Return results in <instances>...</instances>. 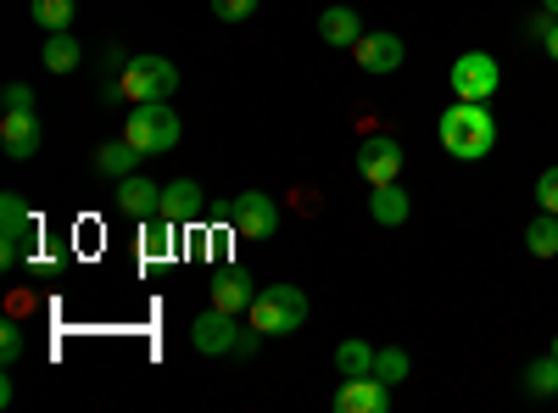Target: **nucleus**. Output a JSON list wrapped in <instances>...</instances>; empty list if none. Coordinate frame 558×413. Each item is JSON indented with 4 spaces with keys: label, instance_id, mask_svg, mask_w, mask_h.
<instances>
[{
    "label": "nucleus",
    "instance_id": "obj_1",
    "mask_svg": "<svg viewBox=\"0 0 558 413\" xmlns=\"http://www.w3.org/2000/svg\"><path fill=\"white\" fill-rule=\"evenodd\" d=\"M436 134H441V151H447V157L481 162V157H492V146H497V118L486 112V101H452V107L441 112Z\"/></svg>",
    "mask_w": 558,
    "mask_h": 413
},
{
    "label": "nucleus",
    "instance_id": "obj_2",
    "mask_svg": "<svg viewBox=\"0 0 558 413\" xmlns=\"http://www.w3.org/2000/svg\"><path fill=\"white\" fill-rule=\"evenodd\" d=\"M179 112L168 107V101H146V107H134L129 118H123V141L140 151V157H162V151H173L179 146Z\"/></svg>",
    "mask_w": 558,
    "mask_h": 413
},
{
    "label": "nucleus",
    "instance_id": "obj_3",
    "mask_svg": "<svg viewBox=\"0 0 558 413\" xmlns=\"http://www.w3.org/2000/svg\"><path fill=\"white\" fill-rule=\"evenodd\" d=\"M252 325L263 336H296L307 325V296L302 286H263L252 302Z\"/></svg>",
    "mask_w": 558,
    "mask_h": 413
},
{
    "label": "nucleus",
    "instance_id": "obj_4",
    "mask_svg": "<svg viewBox=\"0 0 558 413\" xmlns=\"http://www.w3.org/2000/svg\"><path fill=\"white\" fill-rule=\"evenodd\" d=\"M173 89H179V68L168 57H134L118 78V96H129L134 107H146V101H173Z\"/></svg>",
    "mask_w": 558,
    "mask_h": 413
},
{
    "label": "nucleus",
    "instance_id": "obj_5",
    "mask_svg": "<svg viewBox=\"0 0 558 413\" xmlns=\"http://www.w3.org/2000/svg\"><path fill=\"white\" fill-rule=\"evenodd\" d=\"M447 84H452V101H492L497 89H502V68L486 51H463L447 68Z\"/></svg>",
    "mask_w": 558,
    "mask_h": 413
},
{
    "label": "nucleus",
    "instance_id": "obj_6",
    "mask_svg": "<svg viewBox=\"0 0 558 413\" xmlns=\"http://www.w3.org/2000/svg\"><path fill=\"white\" fill-rule=\"evenodd\" d=\"M28 241H34V212L17 191L0 196V268H17L28 257Z\"/></svg>",
    "mask_w": 558,
    "mask_h": 413
},
{
    "label": "nucleus",
    "instance_id": "obj_7",
    "mask_svg": "<svg viewBox=\"0 0 558 413\" xmlns=\"http://www.w3.org/2000/svg\"><path fill=\"white\" fill-rule=\"evenodd\" d=\"M229 229H235L241 241H274V229H279V207H274V196H263V191H241L235 202H229Z\"/></svg>",
    "mask_w": 558,
    "mask_h": 413
},
{
    "label": "nucleus",
    "instance_id": "obj_8",
    "mask_svg": "<svg viewBox=\"0 0 558 413\" xmlns=\"http://www.w3.org/2000/svg\"><path fill=\"white\" fill-rule=\"evenodd\" d=\"M352 162H357V173L368 179V191H375V185H391V179L402 173V146L391 141V134H368Z\"/></svg>",
    "mask_w": 558,
    "mask_h": 413
},
{
    "label": "nucleus",
    "instance_id": "obj_9",
    "mask_svg": "<svg viewBox=\"0 0 558 413\" xmlns=\"http://www.w3.org/2000/svg\"><path fill=\"white\" fill-rule=\"evenodd\" d=\"M402 57H408V45H402L391 28H368V34L352 45V62H357L363 73H397Z\"/></svg>",
    "mask_w": 558,
    "mask_h": 413
},
{
    "label": "nucleus",
    "instance_id": "obj_10",
    "mask_svg": "<svg viewBox=\"0 0 558 413\" xmlns=\"http://www.w3.org/2000/svg\"><path fill=\"white\" fill-rule=\"evenodd\" d=\"M39 118H34V107H7L0 112V146H7V157H17V162H28L34 151H39Z\"/></svg>",
    "mask_w": 558,
    "mask_h": 413
},
{
    "label": "nucleus",
    "instance_id": "obj_11",
    "mask_svg": "<svg viewBox=\"0 0 558 413\" xmlns=\"http://www.w3.org/2000/svg\"><path fill=\"white\" fill-rule=\"evenodd\" d=\"M191 341H196V352H207V357H223V352H235V341H241V325H235V313H223V307H207L196 325H191Z\"/></svg>",
    "mask_w": 558,
    "mask_h": 413
},
{
    "label": "nucleus",
    "instance_id": "obj_12",
    "mask_svg": "<svg viewBox=\"0 0 558 413\" xmlns=\"http://www.w3.org/2000/svg\"><path fill=\"white\" fill-rule=\"evenodd\" d=\"M391 408V386L380 375H352L336 391V413H386Z\"/></svg>",
    "mask_w": 558,
    "mask_h": 413
},
{
    "label": "nucleus",
    "instance_id": "obj_13",
    "mask_svg": "<svg viewBox=\"0 0 558 413\" xmlns=\"http://www.w3.org/2000/svg\"><path fill=\"white\" fill-rule=\"evenodd\" d=\"M112 207L123 218H151V212H162V185H157V179H146V173H129V179H118Z\"/></svg>",
    "mask_w": 558,
    "mask_h": 413
},
{
    "label": "nucleus",
    "instance_id": "obj_14",
    "mask_svg": "<svg viewBox=\"0 0 558 413\" xmlns=\"http://www.w3.org/2000/svg\"><path fill=\"white\" fill-rule=\"evenodd\" d=\"M252 302H257V280L246 268H218L213 274V307H223V313H252Z\"/></svg>",
    "mask_w": 558,
    "mask_h": 413
},
{
    "label": "nucleus",
    "instance_id": "obj_15",
    "mask_svg": "<svg viewBox=\"0 0 558 413\" xmlns=\"http://www.w3.org/2000/svg\"><path fill=\"white\" fill-rule=\"evenodd\" d=\"M363 34H368V28H363V17H357L352 7H324V12H318V39L336 45V51H352Z\"/></svg>",
    "mask_w": 558,
    "mask_h": 413
},
{
    "label": "nucleus",
    "instance_id": "obj_16",
    "mask_svg": "<svg viewBox=\"0 0 558 413\" xmlns=\"http://www.w3.org/2000/svg\"><path fill=\"white\" fill-rule=\"evenodd\" d=\"M162 212L173 223H196L202 218V185H196V179H168V185H162Z\"/></svg>",
    "mask_w": 558,
    "mask_h": 413
},
{
    "label": "nucleus",
    "instance_id": "obj_17",
    "mask_svg": "<svg viewBox=\"0 0 558 413\" xmlns=\"http://www.w3.org/2000/svg\"><path fill=\"white\" fill-rule=\"evenodd\" d=\"M173 246H179V223H173L168 212H151V218H140V252H146L151 263L173 257Z\"/></svg>",
    "mask_w": 558,
    "mask_h": 413
},
{
    "label": "nucleus",
    "instance_id": "obj_18",
    "mask_svg": "<svg viewBox=\"0 0 558 413\" xmlns=\"http://www.w3.org/2000/svg\"><path fill=\"white\" fill-rule=\"evenodd\" d=\"M408 212H413V202H408V191L397 185V179H391V185L368 191V218H375V223L397 229V223H408Z\"/></svg>",
    "mask_w": 558,
    "mask_h": 413
},
{
    "label": "nucleus",
    "instance_id": "obj_19",
    "mask_svg": "<svg viewBox=\"0 0 558 413\" xmlns=\"http://www.w3.org/2000/svg\"><path fill=\"white\" fill-rule=\"evenodd\" d=\"M134 168H140V151H134L129 141H107V146L96 151V173H107L112 185H118V179H129Z\"/></svg>",
    "mask_w": 558,
    "mask_h": 413
},
{
    "label": "nucleus",
    "instance_id": "obj_20",
    "mask_svg": "<svg viewBox=\"0 0 558 413\" xmlns=\"http://www.w3.org/2000/svg\"><path fill=\"white\" fill-rule=\"evenodd\" d=\"M39 62L45 68H51V73H73L78 62H84V51H78V39L62 28V34H51V39H45V51H39Z\"/></svg>",
    "mask_w": 558,
    "mask_h": 413
},
{
    "label": "nucleus",
    "instance_id": "obj_21",
    "mask_svg": "<svg viewBox=\"0 0 558 413\" xmlns=\"http://www.w3.org/2000/svg\"><path fill=\"white\" fill-rule=\"evenodd\" d=\"M525 252L531 257H558V212H536L525 223Z\"/></svg>",
    "mask_w": 558,
    "mask_h": 413
},
{
    "label": "nucleus",
    "instance_id": "obj_22",
    "mask_svg": "<svg viewBox=\"0 0 558 413\" xmlns=\"http://www.w3.org/2000/svg\"><path fill=\"white\" fill-rule=\"evenodd\" d=\"M28 17H34L45 34H62V28L78 17V0H28Z\"/></svg>",
    "mask_w": 558,
    "mask_h": 413
},
{
    "label": "nucleus",
    "instance_id": "obj_23",
    "mask_svg": "<svg viewBox=\"0 0 558 413\" xmlns=\"http://www.w3.org/2000/svg\"><path fill=\"white\" fill-rule=\"evenodd\" d=\"M336 369L352 380V375H375V347L368 341H341L336 347Z\"/></svg>",
    "mask_w": 558,
    "mask_h": 413
},
{
    "label": "nucleus",
    "instance_id": "obj_24",
    "mask_svg": "<svg viewBox=\"0 0 558 413\" xmlns=\"http://www.w3.org/2000/svg\"><path fill=\"white\" fill-rule=\"evenodd\" d=\"M525 391H531V397H553V391H558V357H553V352L536 357V363H525Z\"/></svg>",
    "mask_w": 558,
    "mask_h": 413
},
{
    "label": "nucleus",
    "instance_id": "obj_25",
    "mask_svg": "<svg viewBox=\"0 0 558 413\" xmlns=\"http://www.w3.org/2000/svg\"><path fill=\"white\" fill-rule=\"evenodd\" d=\"M375 375H380L386 386H402V380H408V352H402V347H380V352H375Z\"/></svg>",
    "mask_w": 558,
    "mask_h": 413
},
{
    "label": "nucleus",
    "instance_id": "obj_26",
    "mask_svg": "<svg viewBox=\"0 0 558 413\" xmlns=\"http://www.w3.org/2000/svg\"><path fill=\"white\" fill-rule=\"evenodd\" d=\"M213 17L218 23H246V17H257V0H213Z\"/></svg>",
    "mask_w": 558,
    "mask_h": 413
},
{
    "label": "nucleus",
    "instance_id": "obj_27",
    "mask_svg": "<svg viewBox=\"0 0 558 413\" xmlns=\"http://www.w3.org/2000/svg\"><path fill=\"white\" fill-rule=\"evenodd\" d=\"M536 207L542 212H558V162L542 168V179H536Z\"/></svg>",
    "mask_w": 558,
    "mask_h": 413
},
{
    "label": "nucleus",
    "instance_id": "obj_28",
    "mask_svg": "<svg viewBox=\"0 0 558 413\" xmlns=\"http://www.w3.org/2000/svg\"><path fill=\"white\" fill-rule=\"evenodd\" d=\"M17 357H23V330H17V325H0V363L12 369Z\"/></svg>",
    "mask_w": 558,
    "mask_h": 413
},
{
    "label": "nucleus",
    "instance_id": "obj_29",
    "mask_svg": "<svg viewBox=\"0 0 558 413\" xmlns=\"http://www.w3.org/2000/svg\"><path fill=\"white\" fill-rule=\"evenodd\" d=\"M553 23H558L553 12H536V17H525V39H536V45H542V39L553 34Z\"/></svg>",
    "mask_w": 558,
    "mask_h": 413
},
{
    "label": "nucleus",
    "instance_id": "obj_30",
    "mask_svg": "<svg viewBox=\"0 0 558 413\" xmlns=\"http://www.w3.org/2000/svg\"><path fill=\"white\" fill-rule=\"evenodd\" d=\"M257 341H263V330L252 325V330H241V341H235V357H257Z\"/></svg>",
    "mask_w": 558,
    "mask_h": 413
},
{
    "label": "nucleus",
    "instance_id": "obj_31",
    "mask_svg": "<svg viewBox=\"0 0 558 413\" xmlns=\"http://www.w3.org/2000/svg\"><path fill=\"white\" fill-rule=\"evenodd\" d=\"M7 107H34V96H28V84H7V96H0Z\"/></svg>",
    "mask_w": 558,
    "mask_h": 413
},
{
    "label": "nucleus",
    "instance_id": "obj_32",
    "mask_svg": "<svg viewBox=\"0 0 558 413\" xmlns=\"http://www.w3.org/2000/svg\"><path fill=\"white\" fill-rule=\"evenodd\" d=\"M542 51H547V57H553V62H558V23H553V34H547V39H542Z\"/></svg>",
    "mask_w": 558,
    "mask_h": 413
},
{
    "label": "nucleus",
    "instance_id": "obj_33",
    "mask_svg": "<svg viewBox=\"0 0 558 413\" xmlns=\"http://www.w3.org/2000/svg\"><path fill=\"white\" fill-rule=\"evenodd\" d=\"M542 12H553V17H558V0H542Z\"/></svg>",
    "mask_w": 558,
    "mask_h": 413
},
{
    "label": "nucleus",
    "instance_id": "obj_34",
    "mask_svg": "<svg viewBox=\"0 0 558 413\" xmlns=\"http://www.w3.org/2000/svg\"><path fill=\"white\" fill-rule=\"evenodd\" d=\"M553 357H558V336H553Z\"/></svg>",
    "mask_w": 558,
    "mask_h": 413
}]
</instances>
